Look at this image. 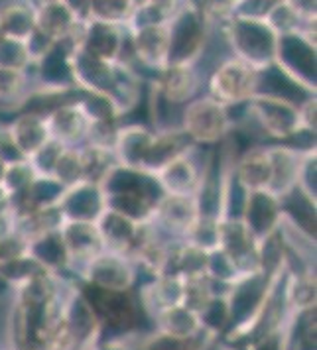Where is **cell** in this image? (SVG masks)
Segmentation results:
<instances>
[{"instance_id": "obj_1", "label": "cell", "mask_w": 317, "mask_h": 350, "mask_svg": "<svg viewBox=\"0 0 317 350\" xmlns=\"http://www.w3.org/2000/svg\"><path fill=\"white\" fill-rule=\"evenodd\" d=\"M227 38L235 57L254 67L256 71H266L276 64L278 36L272 32L264 20L233 16L229 18Z\"/></svg>"}, {"instance_id": "obj_2", "label": "cell", "mask_w": 317, "mask_h": 350, "mask_svg": "<svg viewBox=\"0 0 317 350\" xmlns=\"http://www.w3.org/2000/svg\"><path fill=\"white\" fill-rule=\"evenodd\" d=\"M260 93V71L244 64L238 57H229L209 77V96L229 105L249 103L254 95Z\"/></svg>"}, {"instance_id": "obj_3", "label": "cell", "mask_w": 317, "mask_h": 350, "mask_svg": "<svg viewBox=\"0 0 317 350\" xmlns=\"http://www.w3.org/2000/svg\"><path fill=\"white\" fill-rule=\"evenodd\" d=\"M231 114L213 96L191 98L181 114V130L193 144H215L231 130Z\"/></svg>"}, {"instance_id": "obj_4", "label": "cell", "mask_w": 317, "mask_h": 350, "mask_svg": "<svg viewBox=\"0 0 317 350\" xmlns=\"http://www.w3.org/2000/svg\"><path fill=\"white\" fill-rule=\"evenodd\" d=\"M83 280L95 289L130 291L136 284V264L127 254L103 250L81 268Z\"/></svg>"}, {"instance_id": "obj_5", "label": "cell", "mask_w": 317, "mask_h": 350, "mask_svg": "<svg viewBox=\"0 0 317 350\" xmlns=\"http://www.w3.org/2000/svg\"><path fill=\"white\" fill-rule=\"evenodd\" d=\"M249 111H253L258 124L274 138H290L301 132L298 107L284 96L254 95L249 100Z\"/></svg>"}, {"instance_id": "obj_6", "label": "cell", "mask_w": 317, "mask_h": 350, "mask_svg": "<svg viewBox=\"0 0 317 350\" xmlns=\"http://www.w3.org/2000/svg\"><path fill=\"white\" fill-rule=\"evenodd\" d=\"M58 207L64 215V221H85L95 223L105 211V197L99 183L81 181L71 187H65L62 193Z\"/></svg>"}, {"instance_id": "obj_7", "label": "cell", "mask_w": 317, "mask_h": 350, "mask_svg": "<svg viewBox=\"0 0 317 350\" xmlns=\"http://www.w3.org/2000/svg\"><path fill=\"white\" fill-rule=\"evenodd\" d=\"M193 150V148H191ZM191 150L177 156L154 174L158 187L166 195H197L203 183L199 165L191 158Z\"/></svg>"}, {"instance_id": "obj_8", "label": "cell", "mask_w": 317, "mask_h": 350, "mask_svg": "<svg viewBox=\"0 0 317 350\" xmlns=\"http://www.w3.org/2000/svg\"><path fill=\"white\" fill-rule=\"evenodd\" d=\"M48 120L49 138L60 142L64 148H77V144L89 138L91 132V118L83 111L79 103L64 105L46 116Z\"/></svg>"}, {"instance_id": "obj_9", "label": "cell", "mask_w": 317, "mask_h": 350, "mask_svg": "<svg viewBox=\"0 0 317 350\" xmlns=\"http://www.w3.org/2000/svg\"><path fill=\"white\" fill-rule=\"evenodd\" d=\"M60 239L64 242L65 252L69 258V266L87 264L93 256L105 250L103 240L99 234V228L95 223H85V221H64L58 228Z\"/></svg>"}, {"instance_id": "obj_10", "label": "cell", "mask_w": 317, "mask_h": 350, "mask_svg": "<svg viewBox=\"0 0 317 350\" xmlns=\"http://www.w3.org/2000/svg\"><path fill=\"white\" fill-rule=\"evenodd\" d=\"M83 18L64 0H46L36 8V30L51 42L71 40Z\"/></svg>"}, {"instance_id": "obj_11", "label": "cell", "mask_w": 317, "mask_h": 350, "mask_svg": "<svg viewBox=\"0 0 317 350\" xmlns=\"http://www.w3.org/2000/svg\"><path fill=\"white\" fill-rule=\"evenodd\" d=\"M132 48L146 67H154L164 71L168 67V51H170V33L168 24L144 26L132 30Z\"/></svg>"}, {"instance_id": "obj_12", "label": "cell", "mask_w": 317, "mask_h": 350, "mask_svg": "<svg viewBox=\"0 0 317 350\" xmlns=\"http://www.w3.org/2000/svg\"><path fill=\"white\" fill-rule=\"evenodd\" d=\"M160 73H162V77L158 81L160 95L164 96L168 103H174V105L190 103L191 98H195L199 87H201L195 64L168 65Z\"/></svg>"}, {"instance_id": "obj_13", "label": "cell", "mask_w": 317, "mask_h": 350, "mask_svg": "<svg viewBox=\"0 0 317 350\" xmlns=\"http://www.w3.org/2000/svg\"><path fill=\"white\" fill-rule=\"evenodd\" d=\"M8 134L18 154L24 159H30L49 140V130L46 114L28 112L18 116L16 120L8 126Z\"/></svg>"}, {"instance_id": "obj_14", "label": "cell", "mask_w": 317, "mask_h": 350, "mask_svg": "<svg viewBox=\"0 0 317 350\" xmlns=\"http://www.w3.org/2000/svg\"><path fill=\"white\" fill-rule=\"evenodd\" d=\"M183 291H186V280L177 273H160L158 278L142 287L140 301L144 309L154 317L160 311L183 303Z\"/></svg>"}, {"instance_id": "obj_15", "label": "cell", "mask_w": 317, "mask_h": 350, "mask_svg": "<svg viewBox=\"0 0 317 350\" xmlns=\"http://www.w3.org/2000/svg\"><path fill=\"white\" fill-rule=\"evenodd\" d=\"M95 301H91L101 325L109 323L114 329H128L136 321V305L128 291L95 289Z\"/></svg>"}, {"instance_id": "obj_16", "label": "cell", "mask_w": 317, "mask_h": 350, "mask_svg": "<svg viewBox=\"0 0 317 350\" xmlns=\"http://www.w3.org/2000/svg\"><path fill=\"white\" fill-rule=\"evenodd\" d=\"M154 321H156V333L170 338H195L205 333L199 313L183 303L160 311L158 315H154Z\"/></svg>"}, {"instance_id": "obj_17", "label": "cell", "mask_w": 317, "mask_h": 350, "mask_svg": "<svg viewBox=\"0 0 317 350\" xmlns=\"http://www.w3.org/2000/svg\"><path fill=\"white\" fill-rule=\"evenodd\" d=\"M237 179L244 191H268V148H254L246 152L237 163Z\"/></svg>"}, {"instance_id": "obj_18", "label": "cell", "mask_w": 317, "mask_h": 350, "mask_svg": "<svg viewBox=\"0 0 317 350\" xmlns=\"http://www.w3.org/2000/svg\"><path fill=\"white\" fill-rule=\"evenodd\" d=\"M36 30V8L24 2H12L0 10V36L26 42Z\"/></svg>"}, {"instance_id": "obj_19", "label": "cell", "mask_w": 317, "mask_h": 350, "mask_svg": "<svg viewBox=\"0 0 317 350\" xmlns=\"http://www.w3.org/2000/svg\"><path fill=\"white\" fill-rule=\"evenodd\" d=\"M136 2L134 0H85L87 18L107 24L128 22Z\"/></svg>"}, {"instance_id": "obj_20", "label": "cell", "mask_w": 317, "mask_h": 350, "mask_svg": "<svg viewBox=\"0 0 317 350\" xmlns=\"http://www.w3.org/2000/svg\"><path fill=\"white\" fill-rule=\"evenodd\" d=\"M30 64H32V59H30V53H28L24 42L0 36V69L24 71Z\"/></svg>"}, {"instance_id": "obj_21", "label": "cell", "mask_w": 317, "mask_h": 350, "mask_svg": "<svg viewBox=\"0 0 317 350\" xmlns=\"http://www.w3.org/2000/svg\"><path fill=\"white\" fill-rule=\"evenodd\" d=\"M6 167H8V161L0 156V185H2V181H4V175H6Z\"/></svg>"}, {"instance_id": "obj_22", "label": "cell", "mask_w": 317, "mask_h": 350, "mask_svg": "<svg viewBox=\"0 0 317 350\" xmlns=\"http://www.w3.org/2000/svg\"><path fill=\"white\" fill-rule=\"evenodd\" d=\"M225 350H249V349H225Z\"/></svg>"}, {"instance_id": "obj_23", "label": "cell", "mask_w": 317, "mask_h": 350, "mask_svg": "<svg viewBox=\"0 0 317 350\" xmlns=\"http://www.w3.org/2000/svg\"><path fill=\"white\" fill-rule=\"evenodd\" d=\"M0 350H12V349H0Z\"/></svg>"}]
</instances>
